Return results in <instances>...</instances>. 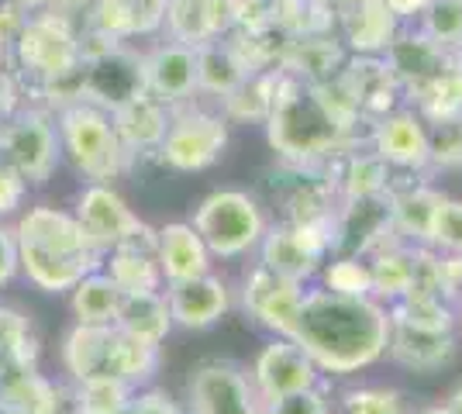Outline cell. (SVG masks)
<instances>
[{
	"label": "cell",
	"mask_w": 462,
	"mask_h": 414,
	"mask_svg": "<svg viewBox=\"0 0 462 414\" xmlns=\"http://www.w3.org/2000/svg\"><path fill=\"white\" fill-rule=\"evenodd\" d=\"M393 317L376 297L304 290V304L290 338L318 363L321 373L352 376L376 366L390 353Z\"/></svg>",
	"instance_id": "6da1fadb"
},
{
	"label": "cell",
	"mask_w": 462,
	"mask_h": 414,
	"mask_svg": "<svg viewBox=\"0 0 462 414\" xmlns=\"http://www.w3.org/2000/svg\"><path fill=\"white\" fill-rule=\"evenodd\" d=\"M21 273L42 294H69L87 273L104 266V253L83 232L77 215L62 207H28L14 225Z\"/></svg>",
	"instance_id": "7a4b0ae2"
},
{
	"label": "cell",
	"mask_w": 462,
	"mask_h": 414,
	"mask_svg": "<svg viewBox=\"0 0 462 414\" xmlns=\"http://www.w3.org/2000/svg\"><path fill=\"white\" fill-rule=\"evenodd\" d=\"M270 145L287 162H314L342 149L348 124L321 94L318 83L283 77L270 107Z\"/></svg>",
	"instance_id": "3957f363"
},
{
	"label": "cell",
	"mask_w": 462,
	"mask_h": 414,
	"mask_svg": "<svg viewBox=\"0 0 462 414\" xmlns=\"http://www.w3.org/2000/svg\"><path fill=\"white\" fill-rule=\"evenodd\" d=\"M62 366L77 383L121 380L128 387H142L159 370V345L135 342L115 325H77L62 342Z\"/></svg>",
	"instance_id": "277c9868"
},
{
	"label": "cell",
	"mask_w": 462,
	"mask_h": 414,
	"mask_svg": "<svg viewBox=\"0 0 462 414\" xmlns=\"http://www.w3.org/2000/svg\"><path fill=\"white\" fill-rule=\"evenodd\" d=\"M59 142H62V152L73 162V170L90 183L117 179L128 170V159H132V152L125 149V142L117 135L115 118L104 107L87 104V100L62 107Z\"/></svg>",
	"instance_id": "5b68a950"
},
{
	"label": "cell",
	"mask_w": 462,
	"mask_h": 414,
	"mask_svg": "<svg viewBox=\"0 0 462 414\" xmlns=\"http://www.w3.org/2000/svg\"><path fill=\"white\" fill-rule=\"evenodd\" d=\"M193 228L208 242L211 256L217 259H242L259 249L266 235V215L259 200L242 190H214L197 204Z\"/></svg>",
	"instance_id": "8992f818"
},
{
	"label": "cell",
	"mask_w": 462,
	"mask_h": 414,
	"mask_svg": "<svg viewBox=\"0 0 462 414\" xmlns=\"http://www.w3.org/2000/svg\"><path fill=\"white\" fill-rule=\"evenodd\" d=\"M0 156L7 159L28 187H42L56 173L62 142L59 124L45 111H18L0 124Z\"/></svg>",
	"instance_id": "52a82bcc"
},
{
	"label": "cell",
	"mask_w": 462,
	"mask_h": 414,
	"mask_svg": "<svg viewBox=\"0 0 462 414\" xmlns=\"http://www.w3.org/2000/svg\"><path fill=\"white\" fill-rule=\"evenodd\" d=\"M77 221L90 235L100 253H111L117 245H155V228H149L142 217L128 207V200L117 194L111 183H90L77 198Z\"/></svg>",
	"instance_id": "ba28073f"
},
{
	"label": "cell",
	"mask_w": 462,
	"mask_h": 414,
	"mask_svg": "<svg viewBox=\"0 0 462 414\" xmlns=\"http://www.w3.org/2000/svg\"><path fill=\"white\" fill-rule=\"evenodd\" d=\"M331 225H293L283 221L276 228H266L259 242V266L273 270L283 280L308 283L310 276L325 266L331 256Z\"/></svg>",
	"instance_id": "9c48e42d"
},
{
	"label": "cell",
	"mask_w": 462,
	"mask_h": 414,
	"mask_svg": "<svg viewBox=\"0 0 462 414\" xmlns=\"http://www.w3.org/2000/svg\"><path fill=\"white\" fill-rule=\"evenodd\" d=\"M14 56H18L21 69L42 83L66 77V73L79 69V62H83V52H79L73 32L56 14L24 21L18 39H14Z\"/></svg>",
	"instance_id": "30bf717a"
},
{
	"label": "cell",
	"mask_w": 462,
	"mask_h": 414,
	"mask_svg": "<svg viewBox=\"0 0 462 414\" xmlns=\"http://www.w3.org/2000/svg\"><path fill=\"white\" fill-rule=\"evenodd\" d=\"M228 145V121L208 111H183L170 118L159 159L180 173H200L214 166Z\"/></svg>",
	"instance_id": "8fae6325"
},
{
	"label": "cell",
	"mask_w": 462,
	"mask_h": 414,
	"mask_svg": "<svg viewBox=\"0 0 462 414\" xmlns=\"http://www.w3.org/2000/svg\"><path fill=\"white\" fill-rule=\"evenodd\" d=\"M190 414H263L252 376L235 363L211 359L190 376Z\"/></svg>",
	"instance_id": "7c38bea8"
},
{
	"label": "cell",
	"mask_w": 462,
	"mask_h": 414,
	"mask_svg": "<svg viewBox=\"0 0 462 414\" xmlns=\"http://www.w3.org/2000/svg\"><path fill=\"white\" fill-rule=\"evenodd\" d=\"M318 383H321L318 363L293 338L273 336L270 345L252 363V387H255V394L263 397V404L276 400V397L310 391Z\"/></svg>",
	"instance_id": "4fadbf2b"
},
{
	"label": "cell",
	"mask_w": 462,
	"mask_h": 414,
	"mask_svg": "<svg viewBox=\"0 0 462 414\" xmlns=\"http://www.w3.org/2000/svg\"><path fill=\"white\" fill-rule=\"evenodd\" d=\"M79 73H83V97H90L104 111H117L121 104L145 94L142 60L115 45H107L97 56H83Z\"/></svg>",
	"instance_id": "5bb4252c"
},
{
	"label": "cell",
	"mask_w": 462,
	"mask_h": 414,
	"mask_svg": "<svg viewBox=\"0 0 462 414\" xmlns=\"http://www.w3.org/2000/svg\"><path fill=\"white\" fill-rule=\"evenodd\" d=\"M242 304L266 332L290 338L297 315H300V304H304V283H293V280L276 276L266 266H255L245 276Z\"/></svg>",
	"instance_id": "9a60e30c"
},
{
	"label": "cell",
	"mask_w": 462,
	"mask_h": 414,
	"mask_svg": "<svg viewBox=\"0 0 462 414\" xmlns=\"http://www.w3.org/2000/svg\"><path fill=\"white\" fill-rule=\"evenodd\" d=\"M166 300H170L176 328L204 332L228 315L231 287L221 276L204 273L193 280H180V283H166Z\"/></svg>",
	"instance_id": "2e32d148"
},
{
	"label": "cell",
	"mask_w": 462,
	"mask_h": 414,
	"mask_svg": "<svg viewBox=\"0 0 462 414\" xmlns=\"http://www.w3.org/2000/svg\"><path fill=\"white\" fill-rule=\"evenodd\" d=\"M145 69V94L162 100L166 107L190 100L200 87H197V45L187 41H170L159 45L142 60Z\"/></svg>",
	"instance_id": "e0dca14e"
},
{
	"label": "cell",
	"mask_w": 462,
	"mask_h": 414,
	"mask_svg": "<svg viewBox=\"0 0 462 414\" xmlns=\"http://www.w3.org/2000/svg\"><path fill=\"white\" fill-rule=\"evenodd\" d=\"M373 152L393 170H424L431 166V138L414 111H390L373 128Z\"/></svg>",
	"instance_id": "ac0fdd59"
},
{
	"label": "cell",
	"mask_w": 462,
	"mask_h": 414,
	"mask_svg": "<svg viewBox=\"0 0 462 414\" xmlns=\"http://www.w3.org/2000/svg\"><path fill=\"white\" fill-rule=\"evenodd\" d=\"M155 259H159L162 280L180 283V280L211 273L214 256L190 221H173V225H162L155 232Z\"/></svg>",
	"instance_id": "d6986e66"
},
{
	"label": "cell",
	"mask_w": 462,
	"mask_h": 414,
	"mask_svg": "<svg viewBox=\"0 0 462 414\" xmlns=\"http://www.w3.org/2000/svg\"><path fill=\"white\" fill-rule=\"evenodd\" d=\"M459 353L456 332H431V328H414V325H397L390 332V359L401 363L414 373H439Z\"/></svg>",
	"instance_id": "ffe728a7"
},
{
	"label": "cell",
	"mask_w": 462,
	"mask_h": 414,
	"mask_svg": "<svg viewBox=\"0 0 462 414\" xmlns=\"http://www.w3.org/2000/svg\"><path fill=\"white\" fill-rule=\"evenodd\" d=\"M115 328L125 332L128 338H135V342H145V345H162L166 336L176 328L166 290L125 294L121 297V308H117Z\"/></svg>",
	"instance_id": "44dd1931"
},
{
	"label": "cell",
	"mask_w": 462,
	"mask_h": 414,
	"mask_svg": "<svg viewBox=\"0 0 462 414\" xmlns=\"http://www.w3.org/2000/svg\"><path fill=\"white\" fill-rule=\"evenodd\" d=\"M111 118H115L117 135L128 152H159L166 128H170L166 104L155 100L152 94H142V97L121 104L117 111H111Z\"/></svg>",
	"instance_id": "7402d4cb"
},
{
	"label": "cell",
	"mask_w": 462,
	"mask_h": 414,
	"mask_svg": "<svg viewBox=\"0 0 462 414\" xmlns=\"http://www.w3.org/2000/svg\"><path fill=\"white\" fill-rule=\"evenodd\" d=\"M445 194L431 190V187H404V190H390V225L393 235L407 242V245H428L431 225L439 215V204Z\"/></svg>",
	"instance_id": "603a6c76"
},
{
	"label": "cell",
	"mask_w": 462,
	"mask_h": 414,
	"mask_svg": "<svg viewBox=\"0 0 462 414\" xmlns=\"http://www.w3.org/2000/svg\"><path fill=\"white\" fill-rule=\"evenodd\" d=\"M104 273L121 287V294H145V290H162V270L155 259V245L135 242V245H117L104 253Z\"/></svg>",
	"instance_id": "cb8c5ba5"
},
{
	"label": "cell",
	"mask_w": 462,
	"mask_h": 414,
	"mask_svg": "<svg viewBox=\"0 0 462 414\" xmlns=\"http://www.w3.org/2000/svg\"><path fill=\"white\" fill-rule=\"evenodd\" d=\"M342 83L348 87V94L356 100L359 115H390V104H393V94H397V83L401 79L393 77L390 62L376 60V56H366L363 62H356L348 69Z\"/></svg>",
	"instance_id": "d4e9b609"
},
{
	"label": "cell",
	"mask_w": 462,
	"mask_h": 414,
	"mask_svg": "<svg viewBox=\"0 0 462 414\" xmlns=\"http://www.w3.org/2000/svg\"><path fill=\"white\" fill-rule=\"evenodd\" d=\"M366 259L376 300L393 304L411 290V283H414V245H407L401 238H390L376 253H369Z\"/></svg>",
	"instance_id": "484cf974"
},
{
	"label": "cell",
	"mask_w": 462,
	"mask_h": 414,
	"mask_svg": "<svg viewBox=\"0 0 462 414\" xmlns=\"http://www.w3.org/2000/svg\"><path fill=\"white\" fill-rule=\"evenodd\" d=\"M397 39V14L383 0H359L346 18V41L363 56H380Z\"/></svg>",
	"instance_id": "4316f807"
},
{
	"label": "cell",
	"mask_w": 462,
	"mask_h": 414,
	"mask_svg": "<svg viewBox=\"0 0 462 414\" xmlns=\"http://www.w3.org/2000/svg\"><path fill=\"white\" fill-rule=\"evenodd\" d=\"M386 62H390L393 77L404 79V83H414L418 90L445 73L442 45L431 41L428 35H418V39H393V45L386 49Z\"/></svg>",
	"instance_id": "83f0119b"
},
{
	"label": "cell",
	"mask_w": 462,
	"mask_h": 414,
	"mask_svg": "<svg viewBox=\"0 0 462 414\" xmlns=\"http://www.w3.org/2000/svg\"><path fill=\"white\" fill-rule=\"evenodd\" d=\"M121 287L104 270H94L69 290V311L77 325H115L121 308Z\"/></svg>",
	"instance_id": "f1b7e54d"
},
{
	"label": "cell",
	"mask_w": 462,
	"mask_h": 414,
	"mask_svg": "<svg viewBox=\"0 0 462 414\" xmlns=\"http://www.w3.org/2000/svg\"><path fill=\"white\" fill-rule=\"evenodd\" d=\"M245 79H249V66H245V60H238L235 49L221 45V41H214V45L200 41L197 45V87L200 90L225 100Z\"/></svg>",
	"instance_id": "f546056e"
},
{
	"label": "cell",
	"mask_w": 462,
	"mask_h": 414,
	"mask_svg": "<svg viewBox=\"0 0 462 414\" xmlns=\"http://www.w3.org/2000/svg\"><path fill=\"white\" fill-rule=\"evenodd\" d=\"M0 397L21 414H59V391L39 373V366H21L0 376Z\"/></svg>",
	"instance_id": "4dcf8cb0"
},
{
	"label": "cell",
	"mask_w": 462,
	"mask_h": 414,
	"mask_svg": "<svg viewBox=\"0 0 462 414\" xmlns=\"http://www.w3.org/2000/svg\"><path fill=\"white\" fill-rule=\"evenodd\" d=\"M390 317L397 325H414V328H431V332H452L459 321V304L435 294H404L401 300L386 304Z\"/></svg>",
	"instance_id": "1f68e13d"
},
{
	"label": "cell",
	"mask_w": 462,
	"mask_h": 414,
	"mask_svg": "<svg viewBox=\"0 0 462 414\" xmlns=\"http://www.w3.org/2000/svg\"><path fill=\"white\" fill-rule=\"evenodd\" d=\"M21 366H39V342L32 332V321L18 308L0 304V376Z\"/></svg>",
	"instance_id": "d6a6232c"
},
{
	"label": "cell",
	"mask_w": 462,
	"mask_h": 414,
	"mask_svg": "<svg viewBox=\"0 0 462 414\" xmlns=\"http://www.w3.org/2000/svg\"><path fill=\"white\" fill-rule=\"evenodd\" d=\"M166 18L180 41L200 45L214 32H221L217 21V0H166Z\"/></svg>",
	"instance_id": "836d02e7"
},
{
	"label": "cell",
	"mask_w": 462,
	"mask_h": 414,
	"mask_svg": "<svg viewBox=\"0 0 462 414\" xmlns=\"http://www.w3.org/2000/svg\"><path fill=\"white\" fill-rule=\"evenodd\" d=\"M338 194L342 200L390 194V166L376 152H352L338 173Z\"/></svg>",
	"instance_id": "e575fe53"
},
{
	"label": "cell",
	"mask_w": 462,
	"mask_h": 414,
	"mask_svg": "<svg viewBox=\"0 0 462 414\" xmlns=\"http://www.w3.org/2000/svg\"><path fill=\"white\" fill-rule=\"evenodd\" d=\"M321 287L331 294L346 297H373V273H369L366 256H348V253H331L325 266L318 270Z\"/></svg>",
	"instance_id": "d590c367"
},
{
	"label": "cell",
	"mask_w": 462,
	"mask_h": 414,
	"mask_svg": "<svg viewBox=\"0 0 462 414\" xmlns=\"http://www.w3.org/2000/svg\"><path fill=\"white\" fill-rule=\"evenodd\" d=\"M135 387L121 380H83L73 391V411L77 414H125Z\"/></svg>",
	"instance_id": "8d00e7d4"
},
{
	"label": "cell",
	"mask_w": 462,
	"mask_h": 414,
	"mask_svg": "<svg viewBox=\"0 0 462 414\" xmlns=\"http://www.w3.org/2000/svg\"><path fill=\"white\" fill-rule=\"evenodd\" d=\"M276 87L280 79L276 77H263V79H245L235 94L225 97V107H228L231 118H249V121H266L270 118V107L276 100Z\"/></svg>",
	"instance_id": "74e56055"
},
{
	"label": "cell",
	"mask_w": 462,
	"mask_h": 414,
	"mask_svg": "<svg viewBox=\"0 0 462 414\" xmlns=\"http://www.w3.org/2000/svg\"><path fill=\"white\" fill-rule=\"evenodd\" d=\"M346 414H411L407 400L393 387H352L342 394Z\"/></svg>",
	"instance_id": "f35d334b"
},
{
	"label": "cell",
	"mask_w": 462,
	"mask_h": 414,
	"mask_svg": "<svg viewBox=\"0 0 462 414\" xmlns=\"http://www.w3.org/2000/svg\"><path fill=\"white\" fill-rule=\"evenodd\" d=\"M424 35L439 45H459L462 41V0H431L421 11Z\"/></svg>",
	"instance_id": "ab89813d"
},
{
	"label": "cell",
	"mask_w": 462,
	"mask_h": 414,
	"mask_svg": "<svg viewBox=\"0 0 462 414\" xmlns=\"http://www.w3.org/2000/svg\"><path fill=\"white\" fill-rule=\"evenodd\" d=\"M428 245L439 249V253H448V256H462V200L442 198Z\"/></svg>",
	"instance_id": "60d3db41"
},
{
	"label": "cell",
	"mask_w": 462,
	"mask_h": 414,
	"mask_svg": "<svg viewBox=\"0 0 462 414\" xmlns=\"http://www.w3.org/2000/svg\"><path fill=\"white\" fill-rule=\"evenodd\" d=\"M431 138V166H462V115L439 118L428 128Z\"/></svg>",
	"instance_id": "b9f144b4"
},
{
	"label": "cell",
	"mask_w": 462,
	"mask_h": 414,
	"mask_svg": "<svg viewBox=\"0 0 462 414\" xmlns=\"http://www.w3.org/2000/svg\"><path fill=\"white\" fill-rule=\"evenodd\" d=\"M263 414H331V404H328V397L321 394V387H310V391H300V394L266 400V404H263Z\"/></svg>",
	"instance_id": "7bdbcfd3"
},
{
	"label": "cell",
	"mask_w": 462,
	"mask_h": 414,
	"mask_svg": "<svg viewBox=\"0 0 462 414\" xmlns=\"http://www.w3.org/2000/svg\"><path fill=\"white\" fill-rule=\"evenodd\" d=\"M24 198H28V179L21 177L18 170L0 156V221L11 217L14 211L24 207Z\"/></svg>",
	"instance_id": "ee69618b"
},
{
	"label": "cell",
	"mask_w": 462,
	"mask_h": 414,
	"mask_svg": "<svg viewBox=\"0 0 462 414\" xmlns=\"http://www.w3.org/2000/svg\"><path fill=\"white\" fill-rule=\"evenodd\" d=\"M125 414H183V411H180V404L166 391H142V394H132Z\"/></svg>",
	"instance_id": "f6af8a7d"
},
{
	"label": "cell",
	"mask_w": 462,
	"mask_h": 414,
	"mask_svg": "<svg viewBox=\"0 0 462 414\" xmlns=\"http://www.w3.org/2000/svg\"><path fill=\"white\" fill-rule=\"evenodd\" d=\"M21 270V256H18V235L14 228L0 225V287H7Z\"/></svg>",
	"instance_id": "bcb514c9"
},
{
	"label": "cell",
	"mask_w": 462,
	"mask_h": 414,
	"mask_svg": "<svg viewBox=\"0 0 462 414\" xmlns=\"http://www.w3.org/2000/svg\"><path fill=\"white\" fill-rule=\"evenodd\" d=\"M14 97H18V90H14V79L7 77L4 69H0V124L14 115Z\"/></svg>",
	"instance_id": "7dc6e473"
},
{
	"label": "cell",
	"mask_w": 462,
	"mask_h": 414,
	"mask_svg": "<svg viewBox=\"0 0 462 414\" xmlns=\"http://www.w3.org/2000/svg\"><path fill=\"white\" fill-rule=\"evenodd\" d=\"M383 4L397 14V18H411V14H421L431 0H383Z\"/></svg>",
	"instance_id": "c3c4849f"
},
{
	"label": "cell",
	"mask_w": 462,
	"mask_h": 414,
	"mask_svg": "<svg viewBox=\"0 0 462 414\" xmlns=\"http://www.w3.org/2000/svg\"><path fill=\"white\" fill-rule=\"evenodd\" d=\"M445 408H448L452 414H462V383L456 387V391H452V397L445 400Z\"/></svg>",
	"instance_id": "681fc988"
},
{
	"label": "cell",
	"mask_w": 462,
	"mask_h": 414,
	"mask_svg": "<svg viewBox=\"0 0 462 414\" xmlns=\"http://www.w3.org/2000/svg\"><path fill=\"white\" fill-rule=\"evenodd\" d=\"M411 414H452L445 404H431V408H421V411H411Z\"/></svg>",
	"instance_id": "f907efd6"
},
{
	"label": "cell",
	"mask_w": 462,
	"mask_h": 414,
	"mask_svg": "<svg viewBox=\"0 0 462 414\" xmlns=\"http://www.w3.org/2000/svg\"><path fill=\"white\" fill-rule=\"evenodd\" d=\"M45 4H52V0H21V7H45Z\"/></svg>",
	"instance_id": "816d5d0a"
},
{
	"label": "cell",
	"mask_w": 462,
	"mask_h": 414,
	"mask_svg": "<svg viewBox=\"0 0 462 414\" xmlns=\"http://www.w3.org/2000/svg\"><path fill=\"white\" fill-rule=\"evenodd\" d=\"M0 414H21V411H18V408H11V404L0 397Z\"/></svg>",
	"instance_id": "f5cc1de1"
},
{
	"label": "cell",
	"mask_w": 462,
	"mask_h": 414,
	"mask_svg": "<svg viewBox=\"0 0 462 414\" xmlns=\"http://www.w3.org/2000/svg\"><path fill=\"white\" fill-rule=\"evenodd\" d=\"M52 4H83V0H52Z\"/></svg>",
	"instance_id": "db71d44e"
},
{
	"label": "cell",
	"mask_w": 462,
	"mask_h": 414,
	"mask_svg": "<svg viewBox=\"0 0 462 414\" xmlns=\"http://www.w3.org/2000/svg\"><path fill=\"white\" fill-rule=\"evenodd\" d=\"M459 321H462V300H459Z\"/></svg>",
	"instance_id": "11a10c76"
},
{
	"label": "cell",
	"mask_w": 462,
	"mask_h": 414,
	"mask_svg": "<svg viewBox=\"0 0 462 414\" xmlns=\"http://www.w3.org/2000/svg\"><path fill=\"white\" fill-rule=\"evenodd\" d=\"M183 414H190V411H183Z\"/></svg>",
	"instance_id": "9f6ffc18"
},
{
	"label": "cell",
	"mask_w": 462,
	"mask_h": 414,
	"mask_svg": "<svg viewBox=\"0 0 462 414\" xmlns=\"http://www.w3.org/2000/svg\"><path fill=\"white\" fill-rule=\"evenodd\" d=\"M459 259H462V256H459Z\"/></svg>",
	"instance_id": "6f0895ef"
}]
</instances>
